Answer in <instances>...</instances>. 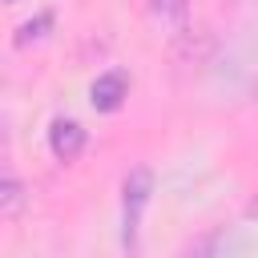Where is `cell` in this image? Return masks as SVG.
Returning <instances> with one entry per match:
<instances>
[{
    "mask_svg": "<svg viewBox=\"0 0 258 258\" xmlns=\"http://www.w3.org/2000/svg\"><path fill=\"white\" fill-rule=\"evenodd\" d=\"M149 194H153V173L145 165L129 169V177H125V214H121V226H125L121 238H125L129 250L137 246V226H141V210L149 206Z\"/></svg>",
    "mask_w": 258,
    "mask_h": 258,
    "instance_id": "cell-1",
    "label": "cell"
},
{
    "mask_svg": "<svg viewBox=\"0 0 258 258\" xmlns=\"http://www.w3.org/2000/svg\"><path fill=\"white\" fill-rule=\"evenodd\" d=\"M125 97H129V77H125L121 69L101 73V77L93 81V89H89V101H93L97 113H117V109L125 105Z\"/></svg>",
    "mask_w": 258,
    "mask_h": 258,
    "instance_id": "cell-2",
    "label": "cell"
},
{
    "mask_svg": "<svg viewBox=\"0 0 258 258\" xmlns=\"http://www.w3.org/2000/svg\"><path fill=\"white\" fill-rule=\"evenodd\" d=\"M85 141H89V133L77 121H52V129H48V145H52L56 161H77L81 149H85Z\"/></svg>",
    "mask_w": 258,
    "mask_h": 258,
    "instance_id": "cell-3",
    "label": "cell"
},
{
    "mask_svg": "<svg viewBox=\"0 0 258 258\" xmlns=\"http://www.w3.org/2000/svg\"><path fill=\"white\" fill-rule=\"evenodd\" d=\"M48 24H52V16H48V12H40L36 20H28V24L20 28V36H16V44H28V40H40Z\"/></svg>",
    "mask_w": 258,
    "mask_h": 258,
    "instance_id": "cell-4",
    "label": "cell"
},
{
    "mask_svg": "<svg viewBox=\"0 0 258 258\" xmlns=\"http://www.w3.org/2000/svg\"><path fill=\"white\" fill-rule=\"evenodd\" d=\"M16 206H20V181H16V177H4V194H0V210H4V214H16Z\"/></svg>",
    "mask_w": 258,
    "mask_h": 258,
    "instance_id": "cell-5",
    "label": "cell"
},
{
    "mask_svg": "<svg viewBox=\"0 0 258 258\" xmlns=\"http://www.w3.org/2000/svg\"><path fill=\"white\" fill-rule=\"evenodd\" d=\"M153 12H157V16H177V20H185V0H153Z\"/></svg>",
    "mask_w": 258,
    "mask_h": 258,
    "instance_id": "cell-6",
    "label": "cell"
},
{
    "mask_svg": "<svg viewBox=\"0 0 258 258\" xmlns=\"http://www.w3.org/2000/svg\"><path fill=\"white\" fill-rule=\"evenodd\" d=\"M246 214H250V218H258V198H254V202L246 206Z\"/></svg>",
    "mask_w": 258,
    "mask_h": 258,
    "instance_id": "cell-7",
    "label": "cell"
}]
</instances>
